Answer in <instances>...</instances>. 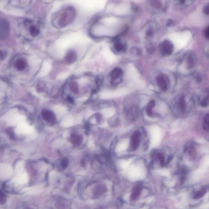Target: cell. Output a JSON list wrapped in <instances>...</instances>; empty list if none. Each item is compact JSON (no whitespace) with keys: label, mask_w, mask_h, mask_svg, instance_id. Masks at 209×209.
<instances>
[{"label":"cell","mask_w":209,"mask_h":209,"mask_svg":"<svg viewBox=\"0 0 209 209\" xmlns=\"http://www.w3.org/2000/svg\"><path fill=\"white\" fill-rule=\"evenodd\" d=\"M77 55L74 51H69L66 53L65 57V61L68 64H73L77 61Z\"/></svg>","instance_id":"10"},{"label":"cell","mask_w":209,"mask_h":209,"mask_svg":"<svg viewBox=\"0 0 209 209\" xmlns=\"http://www.w3.org/2000/svg\"><path fill=\"white\" fill-rule=\"evenodd\" d=\"M83 140V138L80 135L77 134L73 133L71 135L70 141L73 144L79 146L81 144Z\"/></svg>","instance_id":"12"},{"label":"cell","mask_w":209,"mask_h":209,"mask_svg":"<svg viewBox=\"0 0 209 209\" xmlns=\"http://www.w3.org/2000/svg\"><path fill=\"white\" fill-rule=\"evenodd\" d=\"M209 114H206L204 118L203 128L205 131H208L209 127Z\"/></svg>","instance_id":"19"},{"label":"cell","mask_w":209,"mask_h":209,"mask_svg":"<svg viewBox=\"0 0 209 209\" xmlns=\"http://www.w3.org/2000/svg\"><path fill=\"white\" fill-rule=\"evenodd\" d=\"M6 54L3 50H0V59L2 60L6 57Z\"/></svg>","instance_id":"28"},{"label":"cell","mask_w":209,"mask_h":209,"mask_svg":"<svg viewBox=\"0 0 209 209\" xmlns=\"http://www.w3.org/2000/svg\"><path fill=\"white\" fill-rule=\"evenodd\" d=\"M207 191L206 188L202 189L201 190L198 191L197 193H196V194L194 195V199H198L202 198L206 194Z\"/></svg>","instance_id":"18"},{"label":"cell","mask_w":209,"mask_h":209,"mask_svg":"<svg viewBox=\"0 0 209 209\" xmlns=\"http://www.w3.org/2000/svg\"><path fill=\"white\" fill-rule=\"evenodd\" d=\"M151 4L153 7L158 9H160L162 7V5L160 0H152Z\"/></svg>","instance_id":"20"},{"label":"cell","mask_w":209,"mask_h":209,"mask_svg":"<svg viewBox=\"0 0 209 209\" xmlns=\"http://www.w3.org/2000/svg\"><path fill=\"white\" fill-rule=\"evenodd\" d=\"M6 202V197L3 194L0 192V204H4Z\"/></svg>","instance_id":"22"},{"label":"cell","mask_w":209,"mask_h":209,"mask_svg":"<svg viewBox=\"0 0 209 209\" xmlns=\"http://www.w3.org/2000/svg\"><path fill=\"white\" fill-rule=\"evenodd\" d=\"M158 157L159 160H160V165H161L162 166H164V164H165V163H164V156L162 155H161V154H159L158 155Z\"/></svg>","instance_id":"23"},{"label":"cell","mask_w":209,"mask_h":209,"mask_svg":"<svg viewBox=\"0 0 209 209\" xmlns=\"http://www.w3.org/2000/svg\"><path fill=\"white\" fill-rule=\"evenodd\" d=\"M203 12L205 14H206V15H208L209 14V8L208 6H205L204 8L203 9Z\"/></svg>","instance_id":"32"},{"label":"cell","mask_w":209,"mask_h":209,"mask_svg":"<svg viewBox=\"0 0 209 209\" xmlns=\"http://www.w3.org/2000/svg\"><path fill=\"white\" fill-rule=\"evenodd\" d=\"M208 95L205 97L203 99H202L201 102V106L203 107H206L208 105Z\"/></svg>","instance_id":"21"},{"label":"cell","mask_w":209,"mask_h":209,"mask_svg":"<svg viewBox=\"0 0 209 209\" xmlns=\"http://www.w3.org/2000/svg\"><path fill=\"white\" fill-rule=\"evenodd\" d=\"M70 90L72 93L77 94L79 92V86L76 81H72L69 85Z\"/></svg>","instance_id":"16"},{"label":"cell","mask_w":209,"mask_h":209,"mask_svg":"<svg viewBox=\"0 0 209 209\" xmlns=\"http://www.w3.org/2000/svg\"><path fill=\"white\" fill-rule=\"evenodd\" d=\"M154 50V48L151 45H150L147 48L148 52H149L150 53H152Z\"/></svg>","instance_id":"30"},{"label":"cell","mask_w":209,"mask_h":209,"mask_svg":"<svg viewBox=\"0 0 209 209\" xmlns=\"http://www.w3.org/2000/svg\"><path fill=\"white\" fill-rule=\"evenodd\" d=\"M141 134L139 131H136L132 134L130 139V147L132 151H135L139 146Z\"/></svg>","instance_id":"6"},{"label":"cell","mask_w":209,"mask_h":209,"mask_svg":"<svg viewBox=\"0 0 209 209\" xmlns=\"http://www.w3.org/2000/svg\"><path fill=\"white\" fill-rule=\"evenodd\" d=\"M132 54H136V55L140 54L141 53V50L138 48H132Z\"/></svg>","instance_id":"24"},{"label":"cell","mask_w":209,"mask_h":209,"mask_svg":"<svg viewBox=\"0 0 209 209\" xmlns=\"http://www.w3.org/2000/svg\"><path fill=\"white\" fill-rule=\"evenodd\" d=\"M188 67L190 68H191L193 66L194 61L193 58L191 57H190L188 60Z\"/></svg>","instance_id":"26"},{"label":"cell","mask_w":209,"mask_h":209,"mask_svg":"<svg viewBox=\"0 0 209 209\" xmlns=\"http://www.w3.org/2000/svg\"><path fill=\"white\" fill-rule=\"evenodd\" d=\"M160 52L163 55L166 56L171 54L174 50L173 43L169 40L162 42L159 46Z\"/></svg>","instance_id":"4"},{"label":"cell","mask_w":209,"mask_h":209,"mask_svg":"<svg viewBox=\"0 0 209 209\" xmlns=\"http://www.w3.org/2000/svg\"><path fill=\"white\" fill-rule=\"evenodd\" d=\"M142 190V188L141 187H136L134 188L130 196V201H134L138 198L141 194Z\"/></svg>","instance_id":"13"},{"label":"cell","mask_w":209,"mask_h":209,"mask_svg":"<svg viewBox=\"0 0 209 209\" xmlns=\"http://www.w3.org/2000/svg\"><path fill=\"white\" fill-rule=\"evenodd\" d=\"M42 115L43 119L47 122L53 125L56 122V118L54 113L48 109H43L42 111Z\"/></svg>","instance_id":"7"},{"label":"cell","mask_w":209,"mask_h":209,"mask_svg":"<svg viewBox=\"0 0 209 209\" xmlns=\"http://www.w3.org/2000/svg\"><path fill=\"white\" fill-rule=\"evenodd\" d=\"M114 47L116 51L118 52H123L126 50V45L117 38L114 39Z\"/></svg>","instance_id":"11"},{"label":"cell","mask_w":209,"mask_h":209,"mask_svg":"<svg viewBox=\"0 0 209 209\" xmlns=\"http://www.w3.org/2000/svg\"><path fill=\"white\" fill-rule=\"evenodd\" d=\"M68 162L67 159H63L62 161V165L64 169H66L68 165Z\"/></svg>","instance_id":"25"},{"label":"cell","mask_w":209,"mask_h":209,"mask_svg":"<svg viewBox=\"0 0 209 209\" xmlns=\"http://www.w3.org/2000/svg\"><path fill=\"white\" fill-rule=\"evenodd\" d=\"M15 66L19 71H22L26 67V63L22 59H18L15 62Z\"/></svg>","instance_id":"14"},{"label":"cell","mask_w":209,"mask_h":209,"mask_svg":"<svg viewBox=\"0 0 209 209\" xmlns=\"http://www.w3.org/2000/svg\"><path fill=\"white\" fill-rule=\"evenodd\" d=\"M123 75V71L119 67H116L111 72L110 76L112 83H116L119 81Z\"/></svg>","instance_id":"9"},{"label":"cell","mask_w":209,"mask_h":209,"mask_svg":"<svg viewBox=\"0 0 209 209\" xmlns=\"http://www.w3.org/2000/svg\"><path fill=\"white\" fill-rule=\"evenodd\" d=\"M32 1L33 0H8V2L11 7L19 9H24L30 6Z\"/></svg>","instance_id":"5"},{"label":"cell","mask_w":209,"mask_h":209,"mask_svg":"<svg viewBox=\"0 0 209 209\" xmlns=\"http://www.w3.org/2000/svg\"><path fill=\"white\" fill-rule=\"evenodd\" d=\"M16 28L19 34L27 38H35L41 31L40 23L31 18H22L18 20Z\"/></svg>","instance_id":"1"},{"label":"cell","mask_w":209,"mask_h":209,"mask_svg":"<svg viewBox=\"0 0 209 209\" xmlns=\"http://www.w3.org/2000/svg\"><path fill=\"white\" fill-rule=\"evenodd\" d=\"M178 108L182 112L184 111L186 108V103L185 99L183 96H181L180 98L178 104Z\"/></svg>","instance_id":"17"},{"label":"cell","mask_w":209,"mask_h":209,"mask_svg":"<svg viewBox=\"0 0 209 209\" xmlns=\"http://www.w3.org/2000/svg\"><path fill=\"white\" fill-rule=\"evenodd\" d=\"M76 11L70 6L64 7L53 14L52 19L53 26L57 28H63L68 26L75 19Z\"/></svg>","instance_id":"2"},{"label":"cell","mask_w":209,"mask_h":209,"mask_svg":"<svg viewBox=\"0 0 209 209\" xmlns=\"http://www.w3.org/2000/svg\"><path fill=\"white\" fill-rule=\"evenodd\" d=\"M205 36H206V37L207 38V39H209V27H207V28L206 29V30H205Z\"/></svg>","instance_id":"31"},{"label":"cell","mask_w":209,"mask_h":209,"mask_svg":"<svg viewBox=\"0 0 209 209\" xmlns=\"http://www.w3.org/2000/svg\"><path fill=\"white\" fill-rule=\"evenodd\" d=\"M11 26L6 19H0V41L6 40L10 34Z\"/></svg>","instance_id":"3"},{"label":"cell","mask_w":209,"mask_h":209,"mask_svg":"<svg viewBox=\"0 0 209 209\" xmlns=\"http://www.w3.org/2000/svg\"><path fill=\"white\" fill-rule=\"evenodd\" d=\"M153 34V30H152V29L150 28L149 29L147 30V35L148 36H151Z\"/></svg>","instance_id":"29"},{"label":"cell","mask_w":209,"mask_h":209,"mask_svg":"<svg viewBox=\"0 0 209 209\" xmlns=\"http://www.w3.org/2000/svg\"><path fill=\"white\" fill-rule=\"evenodd\" d=\"M156 83L159 88L163 92L166 91L169 87V81L167 77L160 76L157 77Z\"/></svg>","instance_id":"8"},{"label":"cell","mask_w":209,"mask_h":209,"mask_svg":"<svg viewBox=\"0 0 209 209\" xmlns=\"http://www.w3.org/2000/svg\"><path fill=\"white\" fill-rule=\"evenodd\" d=\"M155 105V101L152 100L148 104L146 109L147 115L149 117H151L153 115V109Z\"/></svg>","instance_id":"15"},{"label":"cell","mask_w":209,"mask_h":209,"mask_svg":"<svg viewBox=\"0 0 209 209\" xmlns=\"http://www.w3.org/2000/svg\"><path fill=\"white\" fill-rule=\"evenodd\" d=\"M178 3L180 5H184L186 3H188L189 1H191V0H177Z\"/></svg>","instance_id":"27"}]
</instances>
